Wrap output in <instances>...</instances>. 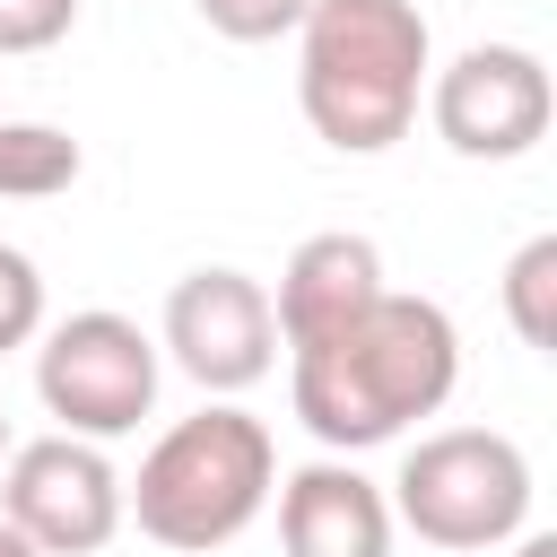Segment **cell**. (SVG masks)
<instances>
[{"mask_svg":"<svg viewBox=\"0 0 557 557\" xmlns=\"http://www.w3.org/2000/svg\"><path fill=\"white\" fill-rule=\"evenodd\" d=\"M461 383V331L435 296L383 287L357 322L287 348V400L322 453H374L435 418Z\"/></svg>","mask_w":557,"mask_h":557,"instance_id":"1","label":"cell"},{"mask_svg":"<svg viewBox=\"0 0 557 557\" xmlns=\"http://www.w3.org/2000/svg\"><path fill=\"white\" fill-rule=\"evenodd\" d=\"M435 35L418 0H313L296 26V104L322 148L383 157L426 104Z\"/></svg>","mask_w":557,"mask_h":557,"instance_id":"2","label":"cell"},{"mask_svg":"<svg viewBox=\"0 0 557 557\" xmlns=\"http://www.w3.org/2000/svg\"><path fill=\"white\" fill-rule=\"evenodd\" d=\"M270 487H278L270 426L235 400H209L139 453V479H122V522H139L174 557H209L261 522Z\"/></svg>","mask_w":557,"mask_h":557,"instance_id":"3","label":"cell"},{"mask_svg":"<svg viewBox=\"0 0 557 557\" xmlns=\"http://www.w3.org/2000/svg\"><path fill=\"white\" fill-rule=\"evenodd\" d=\"M383 496L392 522L418 531L426 548L479 557L531 531V453L496 426H435L400 453V479Z\"/></svg>","mask_w":557,"mask_h":557,"instance_id":"4","label":"cell"},{"mask_svg":"<svg viewBox=\"0 0 557 557\" xmlns=\"http://www.w3.org/2000/svg\"><path fill=\"white\" fill-rule=\"evenodd\" d=\"M157 383H165L157 339L113 305H87V313H61L52 331H35V400H44V418H61L52 435L113 444L157 409Z\"/></svg>","mask_w":557,"mask_h":557,"instance_id":"5","label":"cell"},{"mask_svg":"<svg viewBox=\"0 0 557 557\" xmlns=\"http://www.w3.org/2000/svg\"><path fill=\"white\" fill-rule=\"evenodd\" d=\"M557 87L531 44H461L444 70H426V122L470 165H513L548 139Z\"/></svg>","mask_w":557,"mask_h":557,"instance_id":"6","label":"cell"},{"mask_svg":"<svg viewBox=\"0 0 557 557\" xmlns=\"http://www.w3.org/2000/svg\"><path fill=\"white\" fill-rule=\"evenodd\" d=\"M157 357H174L209 400L252 392V383L278 366L270 287H261L252 270H226V261L183 270V278H174V296H165V322H157Z\"/></svg>","mask_w":557,"mask_h":557,"instance_id":"7","label":"cell"},{"mask_svg":"<svg viewBox=\"0 0 557 557\" xmlns=\"http://www.w3.org/2000/svg\"><path fill=\"white\" fill-rule=\"evenodd\" d=\"M0 513L44 557H96L122 531V470L87 435H35L0 461Z\"/></svg>","mask_w":557,"mask_h":557,"instance_id":"8","label":"cell"},{"mask_svg":"<svg viewBox=\"0 0 557 557\" xmlns=\"http://www.w3.org/2000/svg\"><path fill=\"white\" fill-rule=\"evenodd\" d=\"M278 548L287 557H392V496L348 461V453H322L305 470H287L278 487Z\"/></svg>","mask_w":557,"mask_h":557,"instance_id":"9","label":"cell"},{"mask_svg":"<svg viewBox=\"0 0 557 557\" xmlns=\"http://www.w3.org/2000/svg\"><path fill=\"white\" fill-rule=\"evenodd\" d=\"M374 296H383V252H374V235L331 226V235H305V244L287 252L278 296H270V322H278L287 348H305V339L357 322Z\"/></svg>","mask_w":557,"mask_h":557,"instance_id":"10","label":"cell"},{"mask_svg":"<svg viewBox=\"0 0 557 557\" xmlns=\"http://www.w3.org/2000/svg\"><path fill=\"white\" fill-rule=\"evenodd\" d=\"M87 174V148L61 122H0V200H52Z\"/></svg>","mask_w":557,"mask_h":557,"instance_id":"11","label":"cell"},{"mask_svg":"<svg viewBox=\"0 0 557 557\" xmlns=\"http://www.w3.org/2000/svg\"><path fill=\"white\" fill-rule=\"evenodd\" d=\"M505 322L522 348H557V235H531L505 261Z\"/></svg>","mask_w":557,"mask_h":557,"instance_id":"12","label":"cell"},{"mask_svg":"<svg viewBox=\"0 0 557 557\" xmlns=\"http://www.w3.org/2000/svg\"><path fill=\"white\" fill-rule=\"evenodd\" d=\"M191 9H200V26L226 35V44H278V35L305 26L313 0H191Z\"/></svg>","mask_w":557,"mask_h":557,"instance_id":"13","label":"cell"},{"mask_svg":"<svg viewBox=\"0 0 557 557\" xmlns=\"http://www.w3.org/2000/svg\"><path fill=\"white\" fill-rule=\"evenodd\" d=\"M35 331H44V270L17 244H0V357L26 348Z\"/></svg>","mask_w":557,"mask_h":557,"instance_id":"14","label":"cell"},{"mask_svg":"<svg viewBox=\"0 0 557 557\" xmlns=\"http://www.w3.org/2000/svg\"><path fill=\"white\" fill-rule=\"evenodd\" d=\"M78 26V0H0V52H52Z\"/></svg>","mask_w":557,"mask_h":557,"instance_id":"15","label":"cell"},{"mask_svg":"<svg viewBox=\"0 0 557 557\" xmlns=\"http://www.w3.org/2000/svg\"><path fill=\"white\" fill-rule=\"evenodd\" d=\"M0 557H44V548H35V540H26V531H17L9 513H0Z\"/></svg>","mask_w":557,"mask_h":557,"instance_id":"16","label":"cell"},{"mask_svg":"<svg viewBox=\"0 0 557 557\" xmlns=\"http://www.w3.org/2000/svg\"><path fill=\"white\" fill-rule=\"evenodd\" d=\"M513 557H557V531H522V540H513Z\"/></svg>","mask_w":557,"mask_h":557,"instance_id":"17","label":"cell"},{"mask_svg":"<svg viewBox=\"0 0 557 557\" xmlns=\"http://www.w3.org/2000/svg\"><path fill=\"white\" fill-rule=\"evenodd\" d=\"M0 461H9V409H0Z\"/></svg>","mask_w":557,"mask_h":557,"instance_id":"18","label":"cell"}]
</instances>
